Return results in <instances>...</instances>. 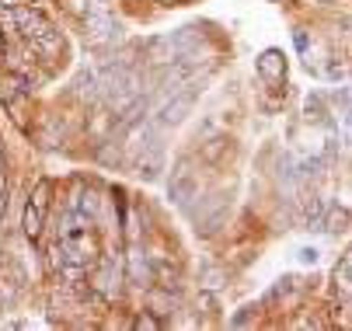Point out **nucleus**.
I'll list each match as a JSON object with an SVG mask.
<instances>
[{
	"label": "nucleus",
	"mask_w": 352,
	"mask_h": 331,
	"mask_svg": "<svg viewBox=\"0 0 352 331\" xmlns=\"http://www.w3.org/2000/svg\"><path fill=\"white\" fill-rule=\"evenodd\" d=\"M14 25H18V35L32 45V49L53 56L60 49V35L53 28V21H49L38 8H14Z\"/></svg>",
	"instance_id": "1"
},
{
	"label": "nucleus",
	"mask_w": 352,
	"mask_h": 331,
	"mask_svg": "<svg viewBox=\"0 0 352 331\" xmlns=\"http://www.w3.org/2000/svg\"><path fill=\"white\" fill-rule=\"evenodd\" d=\"M195 94H199V84L192 80V84H185V87H178V91H171L168 98L157 105V112H154V122L161 126V129H168V126H178L188 112H192V105H195Z\"/></svg>",
	"instance_id": "2"
},
{
	"label": "nucleus",
	"mask_w": 352,
	"mask_h": 331,
	"mask_svg": "<svg viewBox=\"0 0 352 331\" xmlns=\"http://www.w3.org/2000/svg\"><path fill=\"white\" fill-rule=\"evenodd\" d=\"M195 192H199V174L192 171V161L182 157L171 171V181H168V199L175 206H188L195 199Z\"/></svg>",
	"instance_id": "3"
},
{
	"label": "nucleus",
	"mask_w": 352,
	"mask_h": 331,
	"mask_svg": "<svg viewBox=\"0 0 352 331\" xmlns=\"http://www.w3.org/2000/svg\"><path fill=\"white\" fill-rule=\"evenodd\" d=\"M49 192H53V185L38 181L35 192H32V199H28V206H25L21 227H25V238H28V241H38V233H42V223H45V213H49Z\"/></svg>",
	"instance_id": "4"
},
{
	"label": "nucleus",
	"mask_w": 352,
	"mask_h": 331,
	"mask_svg": "<svg viewBox=\"0 0 352 331\" xmlns=\"http://www.w3.org/2000/svg\"><path fill=\"white\" fill-rule=\"evenodd\" d=\"M84 35L94 45H109V42L122 38V25H119V18L109 14V8L105 11H87L84 14Z\"/></svg>",
	"instance_id": "5"
},
{
	"label": "nucleus",
	"mask_w": 352,
	"mask_h": 331,
	"mask_svg": "<svg viewBox=\"0 0 352 331\" xmlns=\"http://www.w3.org/2000/svg\"><path fill=\"white\" fill-rule=\"evenodd\" d=\"M98 290H102L105 297H116L119 286H122V265H119V255H105L102 262H98Z\"/></svg>",
	"instance_id": "6"
},
{
	"label": "nucleus",
	"mask_w": 352,
	"mask_h": 331,
	"mask_svg": "<svg viewBox=\"0 0 352 331\" xmlns=\"http://www.w3.org/2000/svg\"><path fill=\"white\" fill-rule=\"evenodd\" d=\"M255 67H258V77L265 84H283L286 80V56H283V49H265L255 60Z\"/></svg>",
	"instance_id": "7"
},
{
	"label": "nucleus",
	"mask_w": 352,
	"mask_h": 331,
	"mask_svg": "<svg viewBox=\"0 0 352 331\" xmlns=\"http://www.w3.org/2000/svg\"><path fill=\"white\" fill-rule=\"evenodd\" d=\"M133 161H136V174L140 178L154 181L161 174V168H164V147H161V139H157V144H150L146 150H140Z\"/></svg>",
	"instance_id": "8"
},
{
	"label": "nucleus",
	"mask_w": 352,
	"mask_h": 331,
	"mask_svg": "<svg viewBox=\"0 0 352 331\" xmlns=\"http://www.w3.org/2000/svg\"><path fill=\"white\" fill-rule=\"evenodd\" d=\"M331 282H335V293H342V300H349V293H352V258H349V251L338 258Z\"/></svg>",
	"instance_id": "9"
},
{
	"label": "nucleus",
	"mask_w": 352,
	"mask_h": 331,
	"mask_svg": "<svg viewBox=\"0 0 352 331\" xmlns=\"http://www.w3.org/2000/svg\"><path fill=\"white\" fill-rule=\"evenodd\" d=\"M321 230H328V233H345V230H349V209H345V206H328V209H324V220H321Z\"/></svg>",
	"instance_id": "10"
},
{
	"label": "nucleus",
	"mask_w": 352,
	"mask_h": 331,
	"mask_svg": "<svg viewBox=\"0 0 352 331\" xmlns=\"http://www.w3.org/2000/svg\"><path fill=\"white\" fill-rule=\"evenodd\" d=\"M77 94H84L87 102H94V98H102V80H98V73L94 70H80L77 73Z\"/></svg>",
	"instance_id": "11"
},
{
	"label": "nucleus",
	"mask_w": 352,
	"mask_h": 331,
	"mask_svg": "<svg viewBox=\"0 0 352 331\" xmlns=\"http://www.w3.org/2000/svg\"><path fill=\"white\" fill-rule=\"evenodd\" d=\"M324 209H328V203H321L318 196H307V199H304V227H307V230H321Z\"/></svg>",
	"instance_id": "12"
},
{
	"label": "nucleus",
	"mask_w": 352,
	"mask_h": 331,
	"mask_svg": "<svg viewBox=\"0 0 352 331\" xmlns=\"http://www.w3.org/2000/svg\"><path fill=\"white\" fill-rule=\"evenodd\" d=\"M129 265H133V269H129V275L140 282V286H143V282H150V279H154V269H150V262H146L140 251H133V255H129Z\"/></svg>",
	"instance_id": "13"
},
{
	"label": "nucleus",
	"mask_w": 352,
	"mask_h": 331,
	"mask_svg": "<svg viewBox=\"0 0 352 331\" xmlns=\"http://www.w3.org/2000/svg\"><path fill=\"white\" fill-rule=\"evenodd\" d=\"M77 213L84 220L94 223V213H98V196H94V188H80V196H77Z\"/></svg>",
	"instance_id": "14"
},
{
	"label": "nucleus",
	"mask_w": 352,
	"mask_h": 331,
	"mask_svg": "<svg viewBox=\"0 0 352 331\" xmlns=\"http://www.w3.org/2000/svg\"><path fill=\"white\" fill-rule=\"evenodd\" d=\"M304 112H307L311 122H324V119H328V109H324V98H321V94H307Z\"/></svg>",
	"instance_id": "15"
},
{
	"label": "nucleus",
	"mask_w": 352,
	"mask_h": 331,
	"mask_svg": "<svg viewBox=\"0 0 352 331\" xmlns=\"http://www.w3.org/2000/svg\"><path fill=\"white\" fill-rule=\"evenodd\" d=\"M318 258H321L318 248H300V251H296V262H300V265H314Z\"/></svg>",
	"instance_id": "16"
},
{
	"label": "nucleus",
	"mask_w": 352,
	"mask_h": 331,
	"mask_svg": "<svg viewBox=\"0 0 352 331\" xmlns=\"http://www.w3.org/2000/svg\"><path fill=\"white\" fill-rule=\"evenodd\" d=\"M251 314H255V307H241V314H234L230 324H234V328H244V324L251 321Z\"/></svg>",
	"instance_id": "17"
},
{
	"label": "nucleus",
	"mask_w": 352,
	"mask_h": 331,
	"mask_svg": "<svg viewBox=\"0 0 352 331\" xmlns=\"http://www.w3.org/2000/svg\"><path fill=\"white\" fill-rule=\"evenodd\" d=\"M136 328H161V321L150 317V314H143V317H136Z\"/></svg>",
	"instance_id": "18"
},
{
	"label": "nucleus",
	"mask_w": 352,
	"mask_h": 331,
	"mask_svg": "<svg viewBox=\"0 0 352 331\" xmlns=\"http://www.w3.org/2000/svg\"><path fill=\"white\" fill-rule=\"evenodd\" d=\"M0 203L8 206V171H0Z\"/></svg>",
	"instance_id": "19"
},
{
	"label": "nucleus",
	"mask_w": 352,
	"mask_h": 331,
	"mask_svg": "<svg viewBox=\"0 0 352 331\" xmlns=\"http://www.w3.org/2000/svg\"><path fill=\"white\" fill-rule=\"evenodd\" d=\"M293 42H296V49H300V53H307V35H304V32H296Z\"/></svg>",
	"instance_id": "20"
},
{
	"label": "nucleus",
	"mask_w": 352,
	"mask_h": 331,
	"mask_svg": "<svg viewBox=\"0 0 352 331\" xmlns=\"http://www.w3.org/2000/svg\"><path fill=\"white\" fill-rule=\"evenodd\" d=\"M0 171H4V147H0Z\"/></svg>",
	"instance_id": "21"
},
{
	"label": "nucleus",
	"mask_w": 352,
	"mask_h": 331,
	"mask_svg": "<svg viewBox=\"0 0 352 331\" xmlns=\"http://www.w3.org/2000/svg\"><path fill=\"white\" fill-rule=\"evenodd\" d=\"M0 53H4V38H0Z\"/></svg>",
	"instance_id": "22"
}]
</instances>
